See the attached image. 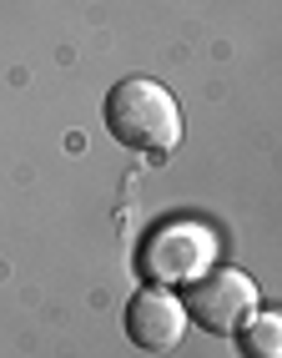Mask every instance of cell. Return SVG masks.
Segmentation results:
<instances>
[{"label": "cell", "instance_id": "1", "mask_svg": "<svg viewBox=\"0 0 282 358\" xmlns=\"http://www.w3.org/2000/svg\"><path fill=\"white\" fill-rule=\"evenodd\" d=\"M106 131L131 152H156L167 157L181 141V106L161 81L151 76H126L106 91Z\"/></svg>", "mask_w": 282, "mask_h": 358}, {"label": "cell", "instance_id": "2", "mask_svg": "<svg viewBox=\"0 0 282 358\" xmlns=\"http://www.w3.org/2000/svg\"><path fill=\"white\" fill-rule=\"evenodd\" d=\"M136 268L151 288H186L207 268H217V237L207 222H161L147 232Z\"/></svg>", "mask_w": 282, "mask_h": 358}, {"label": "cell", "instance_id": "3", "mask_svg": "<svg viewBox=\"0 0 282 358\" xmlns=\"http://www.w3.org/2000/svg\"><path fill=\"white\" fill-rule=\"evenodd\" d=\"M186 323H202L207 333H242L247 318L262 308V293L242 268H207L197 282H186Z\"/></svg>", "mask_w": 282, "mask_h": 358}, {"label": "cell", "instance_id": "4", "mask_svg": "<svg viewBox=\"0 0 282 358\" xmlns=\"http://www.w3.org/2000/svg\"><path fill=\"white\" fill-rule=\"evenodd\" d=\"M186 333V308L172 288H141L131 303H126V338L147 353H172Z\"/></svg>", "mask_w": 282, "mask_h": 358}, {"label": "cell", "instance_id": "5", "mask_svg": "<svg viewBox=\"0 0 282 358\" xmlns=\"http://www.w3.org/2000/svg\"><path fill=\"white\" fill-rule=\"evenodd\" d=\"M242 348L247 358H282V318L272 308H257L242 328Z\"/></svg>", "mask_w": 282, "mask_h": 358}]
</instances>
